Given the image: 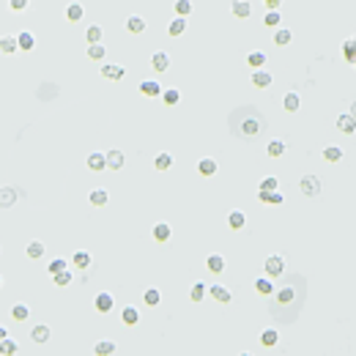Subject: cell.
I'll return each mask as SVG.
<instances>
[{
  "label": "cell",
  "instance_id": "cell-51",
  "mask_svg": "<svg viewBox=\"0 0 356 356\" xmlns=\"http://www.w3.org/2000/svg\"><path fill=\"white\" fill-rule=\"evenodd\" d=\"M63 268H66V260H63V258H55V260H50L47 271H50V274H55V271H63Z\"/></svg>",
  "mask_w": 356,
  "mask_h": 356
},
{
  "label": "cell",
  "instance_id": "cell-38",
  "mask_svg": "<svg viewBox=\"0 0 356 356\" xmlns=\"http://www.w3.org/2000/svg\"><path fill=\"white\" fill-rule=\"evenodd\" d=\"M28 258H33V260H38V258H44V252H47V247H44V241H30L28 244Z\"/></svg>",
  "mask_w": 356,
  "mask_h": 356
},
{
  "label": "cell",
  "instance_id": "cell-28",
  "mask_svg": "<svg viewBox=\"0 0 356 356\" xmlns=\"http://www.w3.org/2000/svg\"><path fill=\"white\" fill-rule=\"evenodd\" d=\"M291 42H293V33L288 28H274V44L277 47H288Z\"/></svg>",
  "mask_w": 356,
  "mask_h": 356
},
{
  "label": "cell",
  "instance_id": "cell-54",
  "mask_svg": "<svg viewBox=\"0 0 356 356\" xmlns=\"http://www.w3.org/2000/svg\"><path fill=\"white\" fill-rule=\"evenodd\" d=\"M263 3L268 6V11H277V9H280V3H282V0H263Z\"/></svg>",
  "mask_w": 356,
  "mask_h": 356
},
{
  "label": "cell",
  "instance_id": "cell-34",
  "mask_svg": "<svg viewBox=\"0 0 356 356\" xmlns=\"http://www.w3.org/2000/svg\"><path fill=\"white\" fill-rule=\"evenodd\" d=\"M299 104H301V99H299V93H285V96H282V107H285L288 112H296L299 110Z\"/></svg>",
  "mask_w": 356,
  "mask_h": 356
},
{
  "label": "cell",
  "instance_id": "cell-30",
  "mask_svg": "<svg viewBox=\"0 0 356 356\" xmlns=\"http://www.w3.org/2000/svg\"><path fill=\"white\" fill-rule=\"evenodd\" d=\"M121 321H124V324L126 326H134V324H137V321H140V310H137V307H124V312H121Z\"/></svg>",
  "mask_w": 356,
  "mask_h": 356
},
{
  "label": "cell",
  "instance_id": "cell-3",
  "mask_svg": "<svg viewBox=\"0 0 356 356\" xmlns=\"http://www.w3.org/2000/svg\"><path fill=\"white\" fill-rule=\"evenodd\" d=\"M299 189L307 194V197H318L321 194V181L315 178V176H301L299 181Z\"/></svg>",
  "mask_w": 356,
  "mask_h": 356
},
{
  "label": "cell",
  "instance_id": "cell-14",
  "mask_svg": "<svg viewBox=\"0 0 356 356\" xmlns=\"http://www.w3.org/2000/svg\"><path fill=\"white\" fill-rule=\"evenodd\" d=\"M206 266H208V271H211V274H222L225 271V258L219 252H214V255H208Z\"/></svg>",
  "mask_w": 356,
  "mask_h": 356
},
{
  "label": "cell",
  "instance_id": "cell-18",
  "mask_svg": "<svg viewBox=\"0 0 356 356\" xmlns=\"http://www.w3.org/2000/svg\"><path fill=\"white\" fill-rule=\"evenodd\" d=\"M91 260H93V258H91V252H83V250L71 255V263H74V268H80V271H88Z\"/></svg>",
  "mask_w": 356,
  "mask_h": 356
},
{
  "label": "cell",
  "instance_id": "cell-16",
  "mask_svg": "<svg viewBox=\"0 0 356 356\" xmlns=\"http://www.w3.org/2000/svg\"><path fill=\"white\" fill-rule=\"evenodd\" d=\"M230 11H233V17H239V19H247V17L252 14V6L247 3V0H233Z\"/></svg>",
  "mask_w": 356,
  "mask_h": 356
},
{
  "label": "cell",
  "instance_id": "cell-20",
  "mask_svg": "<svg viewBox=\"0 0 356 356\" xmlns=\"http://www.w3.org/2000/svg\"><path fill=\"white\" fill-rule=\"evenodd\" d=\"M118 351V345L112 340H102V342H96V345H93V353L96 356H112Z\"/></svg>",
  "mask_w": 356,
  "mask_h": 356
},
{
  "label": "cell",
  "instance_id": "cell-19",
  "mask_svg": "<svg viewBox=\"0 0 356 356\" xmlns=\"http://www.w3.org/2000/svg\"><path fill=\"white\" fill-rule=\"evenodd\" d=\"M170 225L167 222H156L153 225V241H159V244H165V241H170Z\"/></svg>",
  "mask_w": 356,
  "mask_h": 356
},
{
  "label": "cell",
  "instance_id": "cell-25",
  "mask_svg": "<svg viewBox=\"0 0 356 356\" xmlns=\"http://www.w3.org/2000/svg\"><path fill=\"white\" fill-rule=\"evenodd\" d=\"M186 30V17H173V22L167 25V36H181V33Z\"/></svg>",
  "mask_w": 356,
  "mask_h": 356
},
{
  "label": "cell",
  "instance_id": "cell-6",
  "mask_svg": "<svg viewBox=\"0 0 356 356\" xmlns=\"http://www.w3.org/2000/svg\"><path fill=\"white\" fill-rule=\"evenodd\" d=\"M217 170H219V165H217V159H211V156H206V159H200V162H197V173L203 178L217 176Z\"/></svg>",
  "mask_w": 356,
  "mask_h": 356
},
{
  "label": "cell",
  "instance_id": "cell-5",
  "mask_svg": "<svg viewBox=\"0 0 356 356\" xmlns=\"http://www.w3.org/2000/svg\"><path fill=\"white\" fill-rule=\"evenodd\" d=\"M88 170H93V173L107 170V153H104V151H93V153H88Z\"/></svg>",
  "mask_w": 356,
  "mask_h": 356
},
{
  "label": "cell",
  "instance_id": "cell-36",
  "mask_svg": "<svg viewBox=\"0 0 356 356\" xmlns=\"http://www.w3.org/2000/svg\"><path fill=\"white\" fill-rule=\"evenodd\" d=\"M11 318H14V321H19V324H22V321H28V318H30V307L19 301V304H14V307H11Z\"/></svg>",
  "mask_w": 356,
  "mask_h": 356
},
{
  "label": "cell",
  "instance_id": "cell-2",
  "mask_svg": "<svg viewBox=\"0 0 356 356\" xmlns=\"http://www.w3.org/2000/svg\"><path fill=\"white\" fill-rule=\"evenodd\" d=\"M263 266H266L268 277H280V274H285V258H282V255H268Z\"/></svg>",
  "mask_w": 356,
  "mask_h": 356
},
{
  "label": "cell",
  "instance_id": "cell-13",
  "mask_svg": "<svg viewBox=\"0 0 356 356\" xmlns=\"http://www.w3.org/2000/svg\"><path fill=\"white\" fill-rule=\"evenodd\" d=\"M145 19L143 17H137V14H132L129 19H126V33H132V36H137V33H143L145 30Z\"/></svg>",
  "mask_w": 356,
  "mask_h": 356
},
{
  "label": "cell",
  "instance_id": "cell-15",
  "mask_svg": "<svg viewBox=\"0 0 356 356\" xmlns=\"http://www.w3.org/2000/svg\"><path fill=\"white\" fill-rule=\"evenodd\" d=\"M124 74H126V69H124V66H118V63L102 66V77H107V80H124Z\"/></svg>",
  "mask_w": 356,
  "mask_h": 356
},
{
  "label": "cell",
  "instance_id": "cell-26",
  "mask_svg": "<svg viewBox=\"0 0 356 356\" xmlns=\"http://www.w3.org/2000/svg\"><path fill=\"white\" fill-rule=\"evenodd\" d=\"M258 132H260V121H258V118H244V121H241V134H247V137H255Z\"/></svg>",
  "mask_w": 356,
  "mask_h": 356
},
{
  "label": "cell",
  "instance_id": "cell-27",
  "mask_svg": "<svg viewBox=\"0 0 356 356\" xmlns=\"http://www.w3.org/2000/svg\"><path fill=\"white\" fill-rule=\"evenodd\" d=\"M206 288H208V285H206V282H200V280H197V282H192V288H189V299L194 301V304H200V301L206 299Z\"/></svg>",
  "mask_w": 356,
  "mask_h": 356
},
{
  "label": "cell",
  "instance_id": "cell-10",
  "mask_svg": "<svg viewBox=\"0 0 356 356\" xmlns=\"http://www.w3.org/2000/svg\"><path fill=\"white\" fill-rule=\"evenodd\" d=\"M126 165V156H124V151H118V148H112V151H107V167L110 170H121V167Z\"/></svg>",
  "mask_w": 356,
  "mask_h": 356
},
{
  "label": "cell",
  "instance_id": "cell-22",
  "mask_svg": "<svg viewBox=\"0 0 356 356\" xmlns=\"http://www.w3.org/2000/svg\"><path fill=\"white\" fill-rule=\"evenodd\" d=\"M17 50H19L17 36H0V52H3V55H14Z\"/></svg>",
  "mask_w": 356,
  "mask_h": 356
},
{
  "label": "cell",
  "instance_id": "cell-53",
  "mask_svg": "<svg viewBox=\"0 0 356 356\" xmlns=\"http://www.w3.org/2000/svg\"><path fill=\"white\" fill-rule=\"evenodd\" d=\"M9 6H11V11H25L30 6V0H9Z\"/></svg>",
  "mask_w": 356,
  "mask_h": 356
},
{
  "label": "cell",
  "instance_id": "cell-21",
  "mask_svg": "<svg viewBox=\"0 0 356 356\" xmlns=\"http://www.w3.org/2000/svg\"><path fill=\"white\" fill-rule=\"evenodd\" d=\"M258 200H260V203H271V206H280V203H282V200H285V197H282V194H280L277 189H274V192H268V189H258Z\"/></svg>",
  "mask_w": 356,
  "mask_h": 356
},
{
  "label": "cell",
  "instance_id": "cell-31",
  "mask_svg": "<svg viewBox=\"0 0 356 356\" xmlns=\"http://www.w3.org/2000/svg\"><path fill=\"white\" fill-rule=\"evenodd\" d=\"M227 225H230V230H241V227L247 225V217H244V211H230V217H227Z\"/></svg>",
  "mask_w": 356,
  "mask_h": 356
},
{
  "label": "cell",
  "instance_id": "cell-33",
  "mask_svg": "<svg viewBox=\"0 0 356 356\" xmlns=\"http://www.w3.org/2000/svg\"><path fill=\"white\" fill-rule=\"evenodd\" d=\"M274 296H277L280 304H291V301L296 299V291H293L291 285H285V288H280V291H274Z\"/></svg>",
  "mask_w": 356,
  "mask_h": 356
},
{
  "label": "cell",
  "instance_id": "cell-50",
  "mask_svg": "<svg viewBox=\"0 0 356 356\" xmlns=\"http://www.w3.org/2000/svg\"><path fill=\"white\" fill-rule=\"evenodd\" d=\"M280 22H282L280 11H268V14L263 17V25H266V28H280Z\"/></svg>",
  "mask_w": 356,
  "mask_h": 356
},
{
  "label": "cell",
  "instance_id": "cell-12",
  "mask_svg": "<svg viewBox=\"0 0 356 356\" xmlns=\"http://www.w3.org/2000/svg\"><path fill=\"white\" fill-rule=\"evenodd\" d=\"M151 66H153V71H167L170 69V58H167V52H153L151 55Z\"/></svg>",
  "mask_w": 356,
  "mask_h": 356
},
{
  "label": "cell",
  "instance_id": "cell-4",
  "mask_svg": "<svg viewBox=\"0 0 356 356\" xmlns=\"http://www.w3.org/2000/svg\"><path fill=\"white\" fill-rule=\"evenodd\" d=\"M206 293H208L214 301H219V304H230V301H233V293L227 291L225 285H208Z\"/></svg>",
  "mask_w": 356,
  "mask_h": 356
},
{
  "label": "cell",
  "instance_id": "cell-45",
  "mask_svg": "<svg viewBox=\"0 0 356 356\" xmlns=\"http://www.w3.org/2000/svg\"><path fill=\"white\" fill-rule=\"evenodd\" d=\"M266 153L271 159H280L282 153H285V143H282V140H271V143H268V148H266Z\"/></svg>",
  "mask_w": 356,
  "mask_h": 356
},
{
  "label": "cell",
  "instance_id": "cell-8",
  "mask_svg": "<svg viewBox=\"0 0 356 356\" xmlns=\"http://www.w3.org/2000/svg\"><path fill=\"white\" fill-rule=\"evenodd\" d=\"M337 129L342 134H353L356 132V118L351 115V112H342V115L337 118Z\"/></svg>",
  "mask_w": 356,
  "mask_h": 356
},
{
  "label": "cell",
  "instance_id": "cell-56",
  "mask_svg": "<svg viewBox=\"0 0 356 356\" xmlns=\"http://www.w3.org/2000/svg\"><path fill=\"white\" fill-rule=\"evenodd\" d=\"M351 115H353V118H356V102H353V104H351Z\"/></svg>",
  "mask_w": 356,
  "mask_h": 356
},
{
  "label": "cell",
  "instance_id": "cell-46",
  "mask_svg": "<svg viewBox=\"0 0 356 356\" xmlns=\"http://www.w3.org/2000/svg\"><path fill=\"white\" fill-rule=\"evenodd\" d=\"M324 159H326V162H340V159H342V148H340V145H326V148H324Z\"/></svg>",
  "mask_w": 356,
  "mask_h": 356
},
{
  "label": "cell",
  "instance_id": "cell-42",
  "mask_svg": "<svg viewBox=\"0 0 356 356\" xmlns=\"http://www.w3.org/2000/svg\"><path fill=\"white\" fill-rule=\"evenodd\" d=\"M71 280H74V277H71V271H69V268H63V271H55V274H52V282H55L58 288L71 285Z\"/></svg>",
  "mask_w": 356,
  "mask_h": 356
},
{
  "label": "cell",
  "instance_id": "cell-55",
  "mask_svg": "<svg viewBox=\"0 0 356 356\" xmlns=\"http://www.w3.org/2000/svg\"><path fill=\"white\" fill-rule=\"evenodd\" d=\"M3 337H9V329H6L3 324H0V340H3Z\"/></svg>",
  "mask_w": 356,
  "mask_h": 356
},
{
  "label": "cell",
  "instance_id": "cell-32",
  "mask_svg": "<svg viewBox=\"0 0 356 356\" xmlns=\"http://www.w3.org/2000/svg\"><path fill=\"white\" fill-rule=\"evenodd\" d=\"M102 36H104L102 25H88V30H85V42H88V44H99V42H102Z\"/></svg>",
  "mask_w": 356,
  "mask_h": 356
},
{
  "label": "cell",
  "instance_id": "cell-49",
  "mask_svg": "<svg viewBox=\"0 0 356 356\" xmlns=\"http://www.w3.org/2000/svg\"><path fill=\"white\" fill-rule=\"evenodd\" d=\"M192 14V0H176V17H189Z\"/></svg>",
  "mask_w": 356,
  "mask_h": 356
},
{
  "label": "cell",
  "instance_id": "cell-40",
  "mask_svg": "<svg viewBox=\"0 0 356 356\" xmlns=\"http://www.w3.org/2000/svg\"><path fill=\"white\" fill-rule=\"evenodd\" d=\"M247 63H250L252 69H263L266 66V52H260V50L250 52V55H247Z\"/></svg>",
  "mask_w": 356,
  "mask_h": 356
},
{
  "label": "cell",
  "instance_id": "cell-47",
  "mask_svg": "<svg viewBox=\"0 0 356 356\" xmlns=\"http://www.w3.org/2000/svg\"><path fill=\"white\" fill-rule=\"evenodd\" d=\"M17 351H19V345H17L14 340H9V337L0 340V353H3V356H14Z\"/></svg>",
  "mask_w": 356,
  "mask_h": 356
},
{
  "label": "cell",
  "instance_id": "cell-41",
  "mask_svg": "<svg viewBox=\"0 0 356 356\" xmlns=\"http://www.w3.org/2000/svg\"><path fill=\"white\" fill-rule=\"evenodd\" d=\"M88 58L91 60H104L107 58V47L99 42V44H88Z\"/></svg>",
  "mask_w": 356,
  "mask_h": 356
},
{
  "label": "cell",
  "instance_id": "cell-57",
  "mask_svg": "<svg viewBox=\"0 0 356 356\" xmlns=\"http://www.w3.org/2000/svg\"><path fill=\"white\" fill-rule=\"evenodd\" d=\"M0 288H3V277H0Z\"/></svg>",
  "mask_w": 356,
  "mask_h": 356
},
{
  "label": "cell",
  "instance_id": "cell-43",
  "mask_svg": "<svg viewBox=\"0 0 356 356\" xmlns=\"http://www.w3.org/2000/svg\"><path fill=\"white\" fill-rule=\"evenodd\" d=\"M162 102L170 104V107L178 104V102H181V91H178V88H162Z\"/></svg>",
  "mask_w": 356,
  "mask_h": 356
},
{
  "label": "cell",
  "instance_id": "cell-11",
  "mask_svg": "<svg viewBox=\"0 0 356 356\" xmlns=\"http://www.w3.org/2000/svg\"><path fill=\"white\" fill-rule=\"evenodd\" d=\"M50 326H47V324H36V326H33V332H30V337H33V342H36V345H44V342L47 340H50Z\"/></svg>",
  "mask_w": 356,
  "mask_h": 356
},
{
  "label": "cell",
  "instance_id": "cell-7",
  "mask_svg": "<svg viewBox=\"0 0 356 356\" xmlns=\"http://www.w3.org/2000/svg\"><path fill=\"white\" fill-rule=\"evenodd\" d=\"M140 93L148 96V99H156V96H162V85H159L156 80H143V83H140Z\"/></svg>",
  "mask_w": 356,
  "mask_h": 356
},
{
  "label": "cell",
  "instance_id": "cell-52",
  "mask_svg": "<svg viewBox=\"0 0 356 356\" xmlns=\"http://www.w3.org/2000/svg\"><path fill=\"white\" fill-rule=\"evenodd\" d=\"M260 189H268V192H274V189H277V178H274V176H266L263 181H260Z\"/></svg>",
  "mask_w": 356,
  "mask_h": 356
},
{
  "label": "cell",
  "instance_id": "cell-44",
  "mask_svg": "<svg viewBox=\"0 0 356 356\" xmlns=\"http://www.w3.org/2000/svg\"><path fill=\"white\" fill-rule=\"evenodd\" d=\"M342 58H345L348 63H356V38H348V42L342 44Z\"/></svg>",
  "mask_w": 356,
  "mask_h": 356
},
{
  "label": "cell",
  "instance_id": "cell-37",
  "mask_svg": "<svg viewBox=\"0 0 356 356\" xmlns=\"http://www.w3.org/2000/svg\"><path fill=\"white\" fill-rule=\"evenodd\" d=\"M153 167H156V170H170V167H173V153H167V151L156 153V159H153Z\"/></svg>",
  "mask_w": 356,
  "mask_h": 356
},
{
  "label": "cell",
  "instance_id": "cell-29",
  "mask_svg": "<svg viewBox=\"0 0 356 356\" xmlns=\"http://www.w3.org/2000/svg\"><path fill=\"white\" fill-rule=\"evenodd\" d=\"M17 44H19V50H22V52H30L33 47H36V38H33V33L22 30V33L17 36Z\"/></svg>",
  "mask_w": 356,
  "mask_h": 356
},
{
  "label": "cell",
  "instance_id": "cell-17",
  "mask_svg": "<svg viewBox=\"0 0 356 356\" xmlns=\"http://www.w3.org/2000/svg\"><path fill=\"white\" fill-rule=\"evenodd\" d=\"M17 189L14 186H3V189H0V208H9V206H14L17 203Z\"/></svg>",
  "mask_w": 356,
  "mask_h": 356
},
{
  "label": "cell",
  "instance_id": "cell-9",
  "mask_svg": "<svg viewBox=\"0 0 356 356\" xmlns=\"http://www.w3.org/2000/svg\"><path fill=\"white\" fill-rule=\"evenodd\" d=\"M271 83H274V77L268 74L266 69H255L252 71V85H255V88H268Z\"/></svg>",
  "mask_w": 356,
  "mask_h": 356
},
{
  "label": "cell",
  "instance_id": "cell-39",
  "mask_svg": "<svg viewBox=\"0 0 356 356\" xmlns=\"http://www.w3.org/2000/svg\"><path fill=\"white\" fill-rule=\"evenodd\" d=\"M88 200H91V206H107V200H110V194H107V189H93L91 194H88Z\"/></svg>",
  "mask_w": 356,
  "mask_h": 356
},
{
  "label": "cell",
  "instance_id": "cell-48",
  "mask_svg": "<svg viewBox=\"0 0 356 356\" xmlns=\"http://www.w3.org/2000/svg\"><path fill=\"white\" fill-rule=\"evenodd\" d=\"M143 301H145V304H148V307H156L159 301H162V293H159L156 288H148V291L143 293Z\"/></svg>",
  "mask_w": 356,
  "mask_h": 356
},
{
  "label": "cell",
  "instance_id": "cell-24",
  "mask_svg": "<svg viewBox=\"0 0 356 356\" xmlns=\"http://www.w3.org/2000/svg\"><path fill=\"white\" fill-rule=\"evenodd\" d=\"M277 342H280L277 329H263V332H260V345H263V348H274Z\"/></svg>",
  "mask_w": 356,
  "mask_h": 356
},
{
  "label": "cell",
  "instance_id": "cell-23",
  "mask_svg": "<svg viewBox=\"0 0 356 356\" xmlns=\"http://www.w3.org/2000/svg\"><path fill=\"white\" fill-rule=\"evenodd\" d=\"M85 17V9L80 3H69L66 6V22H80Z\"/></svg>",
  "mask_w": 356,
  "mask_h": 356
},
{
  "label": "cell",
  "instance_id": "cell-35",
  "mask_svg": "<svg viewBox=\"0 0 356 356\" xmlns=\"http://www.w3.org/2000/svg\"><path fill=\"white\" fill-rule=\"evenodd\" d=\"M255 291H258L260 296H271V293H274L271 280H268V277H258V280H255Z\"/></svg>",
  "mask_w": 356,
  "mask_h": 356
},
{
  "label": "cell",
  "instance_id": "cell-1",
  "mask_svg": "<svg viewBox=\"0 0 356 356\" xmlns=\"http://www.w3.org/2000/svg\"><path fill=\"white\" fill-rule=\"evenodd\" d=\"M93 307H96L99 315H110L112 307H115V299H112L110 291H102V293H96V299H93Z\"/></svg>",
  "mask_w": 356,
  "mask_h": 356
}]
</instances>
